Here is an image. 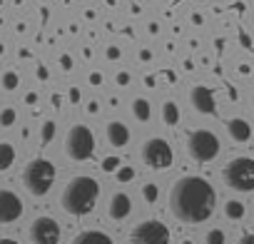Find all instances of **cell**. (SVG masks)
Wrapping results in <instances>:
<instances>
[{"mask_svg": "<svg viewBox=\"0 0 254 244\" xmlns=\"http://www.w3.org/2000/svg\"><path fill=\"white\" fill-rule=\"evenodd\" d=\"M204 244H224V232L222 229H209L204 237Z\"/></svg>", "mask_w": 254, "mask_h": 244, "instance_id": "20", "label": "cell"}, {"mask_svg": "<svg viewBox=\"0 0 254 244\" xmlns=\"http://www.w3.org/2000/svg\"><path fill=\"white\" fill-rule=\"evenodd\" d=\"M190 100H192L194 110H199L202 115H212L214 112V95H212L209 87H204V85L194 87L192 95H190Z\"/></svg>", "mask_w": 254, "mask_h": 244, "instance_id": "12", "label": "cell"}, {"mask_svg": "<svg viewBox=\"0 0 254 244\" xmlns=\"http://www.w3.org/2000/svg\"><path fill=\"white\" fill-rule=\"evenodd\" d=\"M187 152L194 162H212L219 155V140L207 130H197L187 140Z\"/></svg>", "mask_w": 254, "mask_h": 244, "instance_id": "6", "label": "cell"}, {"mask_svg": "<svg viewBox=\"0 0 254 244\" xmlns=\"http://www.w3.org/2000/svg\"><path fill=\"white\" fill-rule=\"evenodd\" d=\"M107 142L112 147H125L130 142V130H127V125H122V122H110L107 125Z\"/></svg>", "mask_w": 254, "mask_h": 244, "instance_id": "13", "label": "cell"}, {"mask_svg": "<svg viewBox=\"0 0 254 244\" xmlns=\"http://www.w3.org/2000/svg\"><path fill=\"white\" fill-rule=\"evenodd\" d=\"M145 199L147 202H155L157 199V187L155 184H145Z\"/></svg>", "mask_w": 254, "mask_h": 244, "instance_id": "25", "label": "cell"}, {"mask_svg": "<svg viewBox=\"0 0 254 244\" xmlns=\"http://www.w3.org/2000/svg\"><path fill=\"white\" fill-rule=\"evenodd\" d=\"M23 214V202L15 192L0 189V224H10Z\"/></svg>", "mask_w": 254, "mask_h": 244, "instance_id": "10", "label": "cell"}, {"mask_svg": "<svg viewBox=\"0 0 254 244\" xmlns=\"http://www.w3.org/2000/svg\"><path fill=\"white\" fill-rule=\"evenodd\" d=\"M132 115H135V120H140V122H147L150 120V102L147 100H135L132 102Z\"/></svg>", "mask_w": 254, "mask_h": 244, "instance_id": "17", "label": "cell"}, {"mask_svg": "<svg viewBox=\"0 0 254 244\" xmlns=\"http://www.w3.org/2000/svg\"><path fill=\"white\" fill-rule=\"evenodd\" d=\"M132 177H135V170H132V167H120V170H117V180H120V182H130Z\"/></svg>", "mask_w": 254, "mask_h": 244, "instance_id": "22", "label": "cell"}, {"mask_svg": "<svg viewBox=\"0 0 254 244\" xmlns=\"http://www.w3.org/2000/svg\"><path fill=\"white\" fill-rule=\"evenodd\" d=\"M30 242L33 244H58L60 242V227L53 217H38L30 224Z\"/></svg>", "mask_w": 254, "mask_h": 244, "instance_id": "9", "label": "cell"}, {"mask_svg": "<svg viewBox=\"0 0 254 244\" xmlns=\"http://www.w3.org/2000/svg\"><path fill=\"white\" fill-rule=\"evenodd\" d=\"M53 182H55V165L50 160L38 157V160H33V162L25 165V170H23V184H25V189L33 197H45L50 192Z\"/></svg>", "mask_w": 254, "mask_h": 244, "instance_id": "3", "label": "cell"}, {"mask_svg": "<svg viewBox=\"0 0 254 244\" xmlns=\"http://www.w3.org/2000/svg\"><path fill=\"white\" fill-rule=\"evenodd\" d=\"M182 244H192V242H190V239H185V242H182Z\"/></svg>", "mask_w": 254, "mask_h": 244, "instance_id": "31", "label": "cell"}, {"mask_svg": "<svg viewBox=\"0 0 254 244\" xmlns=\"http://www.w3.org/2000/svg\"><path fill=\"white\" fill-rule=\"evenodd\" d=\"M97 199H100V184H97V180H92L87 175L72 177L65 184L63 194H60L63 209L67 214H72V217H82V214L92 212L95 204H97Z\"/></svg>", "mask_w": 254, "mask_h": 244, "instance_id": "2", "label": "cell"}, {"mask_svg": "<svg viewBox=\"0 0 254 244\" xmlns=\"http://www.w3.org/2000/svg\"><path fill=\"white\" fill-rule=\"evenodd\" d=\"M92 150H95V137H92L90 127H85V125L70 127V132L65 137V152H67V157L75 160V162H82V160H87L92 155Z\"/></svg>", "mask_w": 254, "mask_h": 244, "instance_id": "5", "label": "cell"}, {"mask_svg": "<svg viewBox=\"0 0 254 244\" xmlns=\"http://www.w3.org/2000/svg\"><path fill=\"white\" fill-rule=\"evenodd\" d=\"M227 132L234 142H247L252 137V127H249V122L247 120H229L227 122Z\"/></svg>", "mask_w": 254, "mask_h": 244, "instance_id": "14", "label": "cell"}, {"mask_svg": "<svg viewBox=\"0 0 254 244\" xmlns=\"http://www.w3.org/2000/svg\"><path fill=\"white\" fill-rule=\"evenodd\" d=\"M3 85H5L8 90H15V87H18V75H15V72H5Z\"/></svg>", "mask_w": 254, "mask_h": 244, "instance_id": "24", "label": "cell"}, {"mask_svg": "<svg viewBox=\"0 0 254 244\" xmlns=\"http://www.w3.org/2000/svg\"><path fill=\"white\" fill-rule=\"evenodd\" d=\"M70 97H72V102H77V100H80V92H77V90H72V92H70Z\"/></svg>", "mask_w": 254, "mask_h": 244, "instance_id": "29", "label": "cell"}, {"mask_svg": "<svg viewBox=\"0 0 254 244\" xmlns=\"http://www.w3.org/2000/svg\"><path fill=\"white\" fill-rule=\"evenodd\" d=\"M117 80H120V82H122V85H125V82H127V80H130V77H127V75H125V72H120V75H117Z\"/></svg>", "mask_w": 254, "mask_h": 244, "instance_id": "28", "label": "cell"}, {"mask_svg": "<svg viewBox=\"0 0 254 244\" xmlns=\"http://www.w3.org/2000/svg\"><path fill=\"white\" fill-rule=\"evenodd\" d=\"M224 214H227L229 219H242V217H244V204H242V202H237V199H232V202H227Z\"/></svg>", "mask_w": 254, "mask_h": 244, "instance_id": "19", "label": "cell"}, {"mask_svg": "<svg viewBox=\"0 0 254 244\" xmlns=\"http://www.w3.org/2000/svg\"><path fill=\"white\" fill-rule=\"evenodd\" d=\"M214 204L217 194L204 177H182L170 189V212L185 224L207 222Z\"/></svg>", "mask_w": 254, "mask_h": 244, "instance_id": "1", "label": "cell"}, {"mask_svg": "<svg viewBox=\"0 0 254 244\" xmlns=\"http://www.w3.org/2000/svg\"><path fill=\"white\" fill-rule=\"evenodd\" d=\"M224 184L237 192H252L254 189V160L252 157H234L222 170Z\"/></svg>", "mask_w": 254, "mask_h": 244, "instance_id": "4", "label": "cell"}, {"mask_svg": "<svg viewBox=\"0 0 254 244\" xmlns=\"http://www.w3.org/2000/svg\"><path fill=\"white\" fill-rule=\"evenodd\" d=\"M72 244H112V239L105 234V232H97V229H87V232H80Z\"/></svg>", "mask_w": 254, "mask_h": 244, "instance_id": "15", "label": "cell"}, {"mask_svg": "<svg viewBox=\"0 0 254 244\" xmlns=\"http://www.w3.org/2000/svg\"><path fill=\"white\" fill-rule=\"evenodd\" d=\"M0 244H18L15 239H0Z\"/></svg>", "mask_w": 254, "mask_h": 244, "instance_id": "30", "label": "cell"}, {"mask_svg": "<svg viewBox=\"0 0 254 244\" xmlns=\"http://www.w3.org/2000/svg\"><path fill=\"white\" fill-rule=\"evenodd\" d=\"M55 135V122H45L43 125V142H50Z\"/></svg>", "mask_w": 254, "mask_h": 244, "instance_id": "23", "label": "cell"}, {"mask_svg": "<svg viewBox=\"0 0 254 244\" xmlns=\"http://www.w3.org/2000/svg\"><path fill=\"white\" fill-rule=\"evenodd\" d=\"M117 165H120V162H117V160H115V157H107V160H105V165H102V167H105V170H107V172H112V170H115V167H117Z\"/></svg>", "mask_w": 254, "mask_h": 244, "instance_id": "26", "label": "cell"}, {"mask_svg": "<svg viewBox=\"0 0 254 244\" xmlns=\"http://www.w3.org/2000/svg\"><path fill=\"white\" fill-rule=\"evenodd\" d=\"M162 120L167 122V125H177L180 122V110L175 102H165L162 105Z\"/></svg>", "mask_w": 254, "mask_h": 244, "instance_id": "18", "label": "cell"}, {"mask_svg": "<svg viewBox=\"0 0 254 244\" xmlns=\"http://www.w3.org/2000/svg\"><path fill=\"white\" fill-rule=\"evenodd\" d=\"M237 244H254V234H244Z\"/></svg>", "mask_w": 254, "mask_h": 244, "instance_id": "27", "label": "cell"}, {"mask_svg": "<svg viewBox=\"0 0 254 244\" xmlns=\"http://www.w3.org/2000/svg\"><path fill=\"white\" fill-rule=\"evenodd\" d=\"M13 122H15V110L5 107L3 112H0V125H3V127H10Z\"/></svg>", "mask_w": 254, "mask_h": 244, "instance_id": "21", "label": "cell"}, {"mask_svg": "<svg viewBox=\"0 0 254 244\" xmlns=\"http://www.w3.org/2000/svg\"><path fill=\"white\" fill-rule=\"evenodd\" d=\"M130 212H132V202H130V197H127L125 192H117V194L110 197V207H107L110 219L122 222V219L130 217Z\"/></svg>", "mask_w": 254, "mask_h": 244, "instance_id": "11", "label": "cell"}, {"mask_svg": "<svg viewBox=\"0 0 254 244\" xmlns=\"http://www.w3.org/2000/svg\"><path fill=\"white\" fill-rule=\"evenodd\" d=\"M15 162V147L10 142H0V172L10 170Z\"/></svg>", "mask_w": 254, "mask_h": 244, "instance_id": "16", "label": "cell"}, {"mask_svg": "<svg viewBox=\"0 0 254 244\" xmlns=\"http://www.w3.org/2000/svg\"><path fill=\"white\" fill-rule=\"evenodd\" d=\"M130 242L132 244H170V229L160 219H145L132 229Z\"/></svg>", "mask_w": 254, "mask_h": 244, "instance_id": "7", "label": "cell"}, {"mask_svg": "<svg viewBox=\"0 0 254 244\" xmlns=\"http://www.w3.org/2000/svg\"><path fill=\"white\" fill-rule=\"evenodd\" d=\"M142 162L152 170H167L172 165V147L162 137H152L142 145Z\"/></svg>", "mask_w": 254, "mask_h": 244, "instance_id": "8", "label": "cell"}]
</instances>
